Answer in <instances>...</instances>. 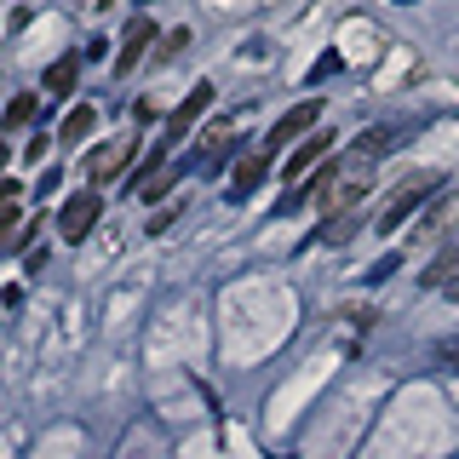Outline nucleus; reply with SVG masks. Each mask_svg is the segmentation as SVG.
Returning <instances> with one entry per match:
<instances>
[{
  "label": "nucleus",
  "instance_id": "1",
  "mask_svg": "<svg viewBox=\"0 0 459 459\" xmlns=\"http://www.w3.org/2000/svg\"><path fill=\"white\" fill-rule=\"evenodd\" d=\"M368 190H373V161L351 150V155H333L327 167H316L310 178L299 184V190H287V195H281V212H299L305 201H316L327 219H339V212L362 207Z\"/></svg>",
  "mask_w": 459,
  "mask_h": 459
},
{
  "label": "nucleus",
  "instance_id": "2",
  "mask_svg": "<svg viewBox=\"0 0 459 459\" xmlns=\"http://www.w3.org/2000/svg\"><path fill=\"white\" fill-rule=\"evenodd\" d=\"M437 195H442V178H437V172H413V178H402L396 190L385 195V207L373 212V236H396V230L408 224V219H420Z\"/></svg>",
  "mask_w": 459,
  "mask_h": 459
},
{
  "label": "nucleus",
  "instance_id": "3",
  "mask_svg": "<svg viewBox=\"0 0 459 459\" xmlns=\"http://www.w3.org/2000/svg\"><path fill=\"white\" fill-rule=\"evenodd\" d=\"M98 219H104V201H98V190H81V195L64 201V212H57V230H64V241H86Z\"/></svg>",
  "mask_w": 459,
  "mask_h": 459
},
{
  "label": "nucleus",
  "instance_id": "4",
  "mask_svg": "<svg viewBox=\"0 0 459 459\" xmlns=\"http://www.w3.org/2000/svg\"><path fill=\"white\" fill-rule=\"evenodd\" d=\"M133 155H138V138H109V143H98V150L86 155V178H92V184H115V172L133 161Z\"/></svg>",
  "mask_w": 459,
  "mask_h": 459
},
{
  "label": "nucleus",
  "instance_id": "5",
  "mask_svg": "<svg viewBox=\"0 0 459 459\" xmlns=\"http://www.w3.org/2000/svg\"><path fill=\"white\" fill-rule=\"evenodd\" d=\"M316 121H322V98H305V104H293V109H287V115H281L276 126H270L264 150H270V155H276V150H287V143H293L299 133H310Z\"/></svg>",
  "mask_w": 459,
  "mask_h": 459
},
{
  "label": "nucleus",
  "instance_id": "6",
  "mask_svg": "<svg viewBox=\"0 0 459 459\" xmlns=\"http://www.w3.org/2000/svg\"><path fill=\"white\" fill-rule=\"evenodd\" d=\"M327 150H333V138H327V133L305 138V143H299V150H293V155L281 161V178H287V184H305L316 167H327Z\"/></svg>",
  "mask_w": 459,
  "mask_h": 459
},
{
  "label": "nucleus",
  "instance_id": "7",
  "mask_svg": "<svg viewBox=\"0 0 459 459\" xmlns=\"http://www.w3.org/2000/svg\"><path fill=\"white\" fill-rule=\"evenodd\" d=\"M236 150H241V138L230 133V126H207V133H201V150L190 155V167H195V172H212L224 155H236Z\"/></svg>",
  "mask_w": 459,
  "mask_h": 459
},
{
  "label": "nucleus",
  "instance_id": "8",
  "mask_svg": "<svg viewBox=\"0 0 459 459\" xmlns=\"http://www.w3.org/2000/svg\"><path fill=\"white\" fill-rule=\"evenodd\" d=\"M270 161H276V155H270V150H253L247 161H241L236 172H230V201H247V195L258 190V184H264V172H270Z\"/></svg>",
  "mask_w": 459,
  "mask_h": 459
},
{
  "label": "nucleus",
  "instance_id": "9",
  "mask_svg": "<svg viewBox=\"0 0 459 459\" xmlns=\"http://www.w3.org/2000/svg\"><path fill=\"white\" fill-rule=\"evenodd\" d=\"M413 126L408 121H385V126H373V133H362L356 138V155H368V161H379V155H391L402 138H408Z\"/></svg>",
  "mask_w": 459,
  "mask_h": 459
},
{
  "label": "nucleus",
  "instance_id": "10",
  "mask_svg": "<svg viewBox=\"0 0 459 459\" xmlns=\"http://www.w3.org/2000/svg\"><path fill=\"white\" fill-rule=\"evenodd\" d=\"M150 40H155V23H150V18H143V12H138V18L126 23V40H121V57H115V69H121V75H126V69H133L138 57H143V47H150Z\"/></svg>",
  "mask_w": 459,
  "mask_h": 459
},
{
  "label": "nucleus",
  "instance_id": "11",
  "mask_svg": "<svg viewBox=\"0 0 459 459\" xmlns=\"http://www.w3.org/2000/svg\"><path fill=\"white\" fill-rule=\"evenodd\" d=\"M207 104H212V86H207V81H201V86H195V92H190V98H184V104H178V109H172V121H167V138H184V133H190V121H195V115H201V109H207Z\"/></svg>",
  "mask_w": 459,
  "mask_h": 459
},
{
  "label": "nucleus",
  "instance_id": "12",
  "mask_svg": "<svg viewBox=\"0 0 459 459\" xmlns=\"http://www.w3.org/2000/svg\"><path fill=\"white\" fill-rule=\"evenodd\" d=\"M459 281V241H448L437 258L425 264V276H420V287H454Z\"/></svg>",
  "mask_w": 459,
  "mask_h": 459
},
{
  "label": "nucleus",
  "instance_id": "13",
  "mask_svg": "<svg viewBox=\"0 0 459 459\" xmlns=\"http://www.w3.org/2000/svg\"><path fill=\"white\" fill-rule=\"evenodd\" d=\"M75 75H81V52H64L47 69V98H69V92H75Z\"/></svg>",
  "mask_w": 459,
  "mask_h": 459
},
{
  "label": "nucleus",
  "instance_id": "14",
  "mask_svg": "<svg viewBox=\"0 0 459 459\" xmlns=\"http://www.w3.org/2000/svg\"><path fill=\"white\" fill-rule=\"evenodd\" d=\"M448 224H459V195H442L437 207H430L425 219H420V230H413V236H442Z\"/></svg>",
  "mask_w": 459,
  "mask_h": 459
},
{
  "label": "nucleus",
  "instance_id": "15",
  "mask_svg": "<svg viewBox=\"0 0 459 459\" xmlns=\"http://www.w3.org/2000/svg\"><path fill=\"white\" fill-rule=\"evenodd\" d=\"M362 219H368V207H351V212H339V219H327V230H322V241H351L356 230H362Z\"/></svg>",
  "mask_w": 459,
  "mask_h": 459
},
{
  "label": "nucleus",
  "instance_id": "16",
  "mask_svg": "<svg viewBox=\"0 0 459 459\" xmlns=\"http://www.w3.org/2000/svg\"><path fill=\"white\" fill-rule=\"evenodd\" d=\"M92 121H98V115H92V104L69 109V115H64V126H57V138H64V143H81L86 133H92Z\"/></svg>",
  "mask_w": 459,
  "mask_h": 459
},
{
  "label": "nucleus",
  "instance_id": "17",
  "mask_svg": "<svg viewBox=\"0 0 459 459\" xmlns=\"http://www.w3.org/2000/svg\"><path fill=\"white\" fill-rule=\"evenodd\" d=\"M35 109H40V98L35 92H18L6 104V126H29V121H35Z\"/></svg>",
  "mask_w": 459,
  "mask_h": 459
},
{
  "label": "nucleus",
  "instance_id": "18",
  "mask_svg": "<svg viewBox=\"0 0 459 459\" xmlns=\"http://www.w3.org/2000/svg\"><path fill=\"white\" fill-rule=\"evenodd\" d=\"M172 184H178V167H167V172H155V178H150V184H143V190H138V201H161V195L172 190Z\"/></svg>",
  "mask_w": 459,
  "mask_h": 459
},
{
  "label": "nucleus",
  "instance_id": "19",
  "mask_svg": "<svg viewBox=\"0 0 459 459\" xmlns=\"http://www.w3.org/2000/svg\"><path fill=\"white\" fill-rule=\"evenodd\" d=\"M396 270H402V253H385V258H379V264H373V270H368V281H373V287H379V281H391V276H396Z\"/></svg>",
  "mask_w": 459,
  "mask_h": 459
},
{
  "label": "nucleus",
  "instance_id": "20",
  "mask_svg": "<svg viewBox=\"0 0 459 459\" xmlns=\"http://www.w3.org/2000/svg\"><path fill=\"white\" fill-rule=\"evenodd\" d=\"M430 362H437V368H459V333H454V339H442L437 351H430Z\"/></svg>",
  "mask_w": 459,
  "mask_h": 459
},
{
  "label": "nucleus",
  "instance_id": "21",
  "mask_svg": "<svg viewBox=\"0 0 459 459\" xmlns=\"http://www.w3.org/2000/svg\"><path fill=\"white\" fill-rule=\"evenodd\" d=\"M184 47H190V29H172V35H167V47H161V57H178Z\"/></svg>",
  "mask_w": 459,
  "mask_h": 459
},
{
  "label": "nucleus",
  "instance_id": "22",
  "mask_svg": "<svg viewBox=\"0 0 459 459\" xmlns=\"http://www.w3.org/2000/svg\"><path fill=\"white\" fill-rule=\"evenodd\" d=\"M322 75H339V52H327V57H322V64H316V69H310V81H316V86H322Z\"/></svg>",
  "mask_w": 459,
  "mask_h": 459
},
{
  "label": "nucleus",
  "instance_id": "23",
  "mask_svg": "<svg viewBox=\"0 0 459 459\" xmlns=\"http://www.w3.org/2000/svg\"><path fill=\"white\" fill-rule=\"evenodd\" d=\"M448 293H454V299H459V281H454V287H448Z\"/></svg>",
  "mask_w": 459,
  "mask_h": 459
},
{
  "label": "nucleus",
  "instance_id": "24",
  "mask_svg": "<svg viewBox=\"0 0 459 459\" xmlns=\"http://www.w3.org/2000/svg\"><path fill=\"white\" fill-rule=\"evenodd\" d=\"M402 6H413V0H402Z\"/></svg>",
  "mask_w": 459,
  "mask_h": 459
}]
</instances>
